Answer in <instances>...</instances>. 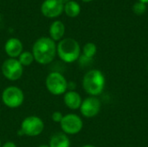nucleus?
Wrapping results in <instances>:
<instances>
[{
    "label": "nucleus",
    "mask_w": 148,
    "mask_h": 147,
    "mask_svg": "<svg viewBox=\"0 0 148 147\" xmlns=\"http://www.w3.org/2000/svg\"><path fill=\"white\" fill-rule=\"evenodd\" d=\"M35 61L42 65L51 63L56 55V44L50 37L42 36L37 39L32 47Z\"/></svg>",
    "instance_id": "f257e3e1"
},
{
    "label": "nucleus",
    "mask_w": 148,
    "mask_h": 147,
    "mask_svg": "<svg viewBox=\"0 0 148 147\" xmlns=\"http://www.w3.org/2000/svg\"><path fill=\"white\" fill-rule=\"evenodd\" d=\"M105 76L102 72L98 69L88 71L82 79V88L90 96L96 97L100 95L105 88Z\"/></svg>",
    "instance_id": "f03ea898"
},
{
    "label": "nucleus",
    "mask_w": 148,
    "mask_h": 147,
    "mask_svg": "<svg viewBox=\"0 0 148 147\" xmlns=\"http://www.w3.org/2000/svg\"><path fill=\"white\" fill-rule=\"evenodd\" d=\"M56 55L62 62L72 63L81 56L80 44L73 38L68 37L62 39L56 45Z\"/></svg>",
    "instance_id": "7ed1b4c3"
},
{
    "label": "nucleus",
    "mask_w": 148,
    "mask_h": 147,
    "mask_svg": "<svg viewBox=\"0 0 148 147\" xmlns=\"http://www.w3.org/2000/svg\"><path fill=\"white\" fill-rule=\"evenodd\" d=\"M45 86L50 94L54 95H62L68 91L69 82L62 74L55 71L47 75Z\"/></svg>",
    "instance_id": "20e7f679"
},
{
    "label": "nucleus",
    "mask_w": 148,
    "mask_h": 147,
    "mask_svg": "<svg viewBox=\"0 0 148 147\" xmlns=\"http://www.w3.org/2000/svg\"><path fill=\"white\" fill-rule=\"evenodd\" d=\"M24 94L21 88L16 86H10L2 93L3 103L10 108H17L23 103Z\"/></svg>",
    "instance_id": "39448f33"
},
{
    "label": "nucleus",
    "mask_w": 148,
    "mask_h": 147,
    "mask_svg": "<svg viewBox=\"0 0 148 147\" xmlns=\"http://www.w3.org/2000/svg\"><path fill=\"white\" fill-rule=\"evenodd\" d=\"M44 129L42 120L35 115L28 116L21 123V133L29 137H36L40 135Z\"/></svg>",
    "instance_id": "423d86ee"
},
{
    "label": "nucleus",
    "mask_w": 148,
    "mask_h": 147,
    "mask_svg": "<svg viewBox=\"0 0 148 147\" xmlns=\"http://www.w3.org/2000/svg\"><path fill=\"white\" fill-rule=\"evenodd\" d=\"M3 75L9 81H15L19 80L23 73V67L16 58L6 59L1 67Z\"/></svg>",
    "instance_id": "0eeeda50"
},
{
    "label": "nucleus",
    "mask_w": 148,
    "mask_h": 147,
    "mask_svg": "<svg viewBox=\"0 0 148 147\" xmlns=\"http://www.w3.org/2000/svg\"><path fill=\"white\" fill-rule=\"evenodd\" d=\"M62 132L67 135H75L79 133L83 127V121L80 116L75 113L63 115L60 123Z\"/></svg>",
    "instance_id": "6e6552de"
},
{
    "label": "nucleus",
    "mask_w": 148,
    "mask_h": 147,
    "mask_svg": "<svg viewBox=\"0 0 148 147\" xmlns=\"http://www.w3.org/2000/svg\"><path fill=\"white\" fill-rule=\"evenodd\" d=\"M101 101L95 96H88L84 99L80 107L81 113L85 118H93L96 116L101 110Z\"/></svg>",
    "instance_id": "1a4fd4ad"
},
{
    "label": "nucleus",
    "mask_w": 148,
    "mask_h": 147,
    "mask_svg": "<svg viewBox=\"0 0 148 147\" xmlns=\"http://www.w3.org/2000/svg\"><path fill=\"white\" fill-rule=\"evenodd\" d=\"M63 7L64 5L59 0H45L41 6V11L44 16L55 18L62 13Z\"/></svg>",
    "instance_id": "9d476101"
},
{
    "label": "nucleus",
    "mask_w": 148,
    "mask_h": 147,
    "mask_svg": "<svg viewBox=\"0 0 148 147\" xmlns=\"http://www.w3.org/2000/svg\"><path fill=\"white\" fill-rule=\"evenodd\" d=\"M23 49L22 42L16 37H11L4 44V51L9 58H18Z\"/></svg>",
    "instance_id": "9b49d317"
},
{
    "label": "nucleus",
    "mask_w": 148,
    "mask_h": 147,
    "mask_svg": "<svg viewBox=\"0 0 148 147\" xmlns=\"http://www.w3.org/2000/svg\"><path fill=\"white\" fill-rule=\"evenodd\" d=\"M63 101L68 108L71 110H76V109H80V107L82 102V99L80 94L77 93L76 91L68 90L64 94Z\"/></svg>",
    "instance_id": "f8f14e48"
},
{
    "label": "nucleus",
    "mask_w": 148,
    "mask_h": 147,
    "mask_svg": "<svg viewBox=\"0 0 148 147\" xmlns=\"http://www.w3.org/2000/svg\"><path fill=\"white\" fill-rule=\"evenodd\" d=\"M49 36L50 38L55 41H61L65 33V26L62 22L61 21H55L51 23L49 27Z\"/></svg>",
    "instance_id": "ddd939ff"
},
{
    "label": "nucleus",
    "mask_w": 148,
    "mask_h": 147,
    "mask_svg": "<svg viewBox=\"0 0 148 147\" xmlns=\"http://www.w3.org/2000/svg\"><path fill=\"white\" fill-rule=\"evenodd\" d=\"M49 147H69L70 140L64 133H55L49 140Z\"/></svg>",
    "instance_id": "4468645a"
},
{
    "label": "nucleus",
    "mask_w": 148,
    "mask_h": 147,
    "mask_svg": "<svg viewBox=\"0 0 148 147\" xmlns=\"http://www.w3.org/2000/svg\"><path fill=\"white\" fill-rule=\"evenodd\" d=\"M63 10H64V12L66 13V15L68 16H69V17H76L81 12V6L77 2L70 0L69 3H67L64 5Z\"/></svg>",
    "instance_id": "2eb2a0df"
},
{
    "label": "nucleus",
    "mask_w": 148,
    "mask_h": 147,
    "mask_svg": "<svg viewBox=\"0 0 148 147\" xmlns=\"http://www.w3.org/2000/svg\"><path fill=\"white\" fill-rule=\"evenodd\" d=\"M97 52V47L94 42H87L82 49V55L83 57L92 60L93 57L96 55Z\"/></svg>",
    "instance_id": "dca6fc26"
},
{
    "label": "nucleus",
    "mask_w": 148,
    "mask_h": 147,
    "mask_svg": "<svg viewBox=\"0 0 148 147\" xmlns=\"http://www.w3.org/2000/svg\"><path fill=\"white\" fill-rule=\"evenodd\" d=\"M17 60L22 64L23 67L30 66L35 61L32 52H29V51H23L22 54L18 56Z\"/></svg>",
    "instance_id": "f3484780"
},
{
    "label": "nucleus",
    "mask_w": 148,
    "mask_h": 147,
    "mask_svg": "<svg viewBox=\"0 0 148 147\" xmlns=\"http://www.w3.org/2000/svg\"><path fill=\"white\" fill-rule=\"evenodd\" d=\"M146 10H147V4L138 1L133 5V11L136 15H143L146 12Z\"/></svg>",
    "instance_id": "a211bd4d"
},
{
    "label": "nucleus",
    "mask_w": 148,
    "mask_h": 147,
    "mask_svg": "<svg viewBox=\"0 0 148 147\" xmlns=\"http://www.w3.org/2000/svg\"><path fill=\"white\" fill-rule=\"evenodd\" d=\"M62 118H63V114H62L60 111H56V112H54V113H52V115H51L52 120H53L54 122L59 123V124L61 123Z\"/></svg>",
    "instance_id": "6ab92c4d"
},
{
    "label": "nucleus",
    "mask_w": 148,
    "mask_h": 147,
    "mask_svg": "<svg viewBox=\"0 0 148 147\" xmlns=\"http://www.w3.org/2000/svg\"><path fill=\"white\" fill-rule=\"evenodd\" d=\"M2 147H16V145L14 143V142H11V141H9V142H6L4 143Z\"/></svg>",
    "instance_id": "aec40b11"
},
{
    "label": "nucleus",
    "mask_w": 148,
    "mask_h": 147,
    "mask_svg": "<svg viewBox=\"0 0 148 147\" xmlns=\"http://www.w3.org/2000/svg\"><path fill=\"white\" fill-rule=\"evenodd\" d=\"M59 1L61 2V3H62V4L65 5V4H66L67 3H69V2L70 0H59Z\"/></svg>",
    "instance_id": "412c9836"
},
{
    "label": "nucleus",
    "mask_w": 148,
    "mask_h": 147,
    "mask_svg": "<svg viewBox=\"0 0 148 147\" xmlns=\"http://www.w3.org/2000/svg\"><path fill=\"white\" fill-rule=\"evenodd\" d=\"M82 147H97V146H94V145H85V146H82Z\"/></svg>",
    "instance_id": "4be33fe9"
},
{
    "label": "nucleus",
    "mask_w": 148,
    "mask_h": 147,
    "mask_svg": "<svg viewBox=\"0 0 148 147\" xmlns=\"http://www.w3.org/2000/svg\"><path fill=\"white\" fill-rule=\"evenodd\" d=\"M140 2H141V3H148V0H139Z\"/></svg>",
    "instance_id": "5701e85b"
},
{
    "label": "nucleus",
    "mask_w": 148,
    "mask_h": 147,
    "mask_svg": "<svg viewBox=\"0 0 148 147\" xmlns=\"http://www.w3.org/2000/svg\"><path fill=\"white\" fill-rule=\"evenodd\" d=\"M38 147H49V145H45V144H44V145H41V146H39Z\"/></svg>",
    "instance_id": "b1692460"
},
{
    "label": "nucleus",
    "mask_w": 148,
    "mask_h": 147,
    "mask_svg": "<svg viewBox=\"0 0 148 147\" xmlns=\"http://www.w3.org/2000/svg\"><path fill=\"white\" fill-rule=\"evenodd\" d=\"M82 2H84V3H89V2H91V1H93V0H82Z\"/></svg>",
    "instance_id": "393cba45"
},
{
    "label": "nucleus",
    "mask_w": 148,
    "mask_h": 147,
    "mask_svg": "<svg viewBox=\"0 0 148 147\" xmlns=\"http://www.w3.org/2000/svg\"><path fill=\"white\" fill-rule=\"evenodd\" d=\"M2 146L3 145H2V141H1V139H0V147H2Z\"/></svg>",
    "instance_id": "a878e982"
}]
</instances>
